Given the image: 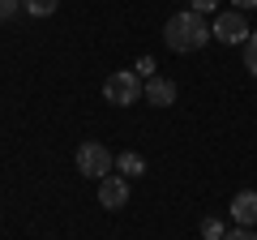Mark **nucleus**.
Returning <instances> with one entry per match:
<instances>
[{
    "mask_svg": "<svg viewBox=\"0 0 257 240\" xmlns=\"http://www.w3.org/2000/svg\"><path fill=\"white\" fill-rule=\"evenodd\" d=\"M142 90H146V82H142L133 69H120V73H111L107 82H103V99L116 103V107H133V103L142 99Z\"/></svg>",
    "mask_w": 257,
    "mask_h": 240,
    "instance_id": "f03ea898",
    "label": "nucleus"
},
{
    "mask_svg": "<svg viewBox=\"0 0 257 240\" xmlns=\"http://www.w3.org/2000/svg\"><path fill=\"white\" fill-rule=\"evenodd\" d=\"M99 206H107V210H124L128 206V180L124 176H103L99 180Z\"/></svg>",
    "mask_w": 257,
    "mask_h": 240,
    "instance_id": "39448f33",
    "label": "nucleus"
},
{
    "mask_svg": "<svg viewBox=\"0 0 257 240\" xmlns=\"http://www.w3.org/2000/svg\"><path fill=\"white\" fill-rule=\"evenodd\" d=\"M231 219L236 227H257V189H240L231 197Z\"/></svg>",
    "mask_w": 257,
    "mask_h": 240,
    "instance_id": "423d86ee",
    "label": "nucleus"
},
{
    "mask_svg": "<svg viewBox=\"0 0 257 240\" xmlns=\"http://www.w3.org/2000/svg\"><path fill=\"white\" fill-rule=\"evenodd\" d=\"M231 5H236L240 13H244V9H257V0H231Z\"/></svg>",
    "mask_w": 257,
    "mask_h": 240,
    "instance_id": "dca6fc26",
    "label": "nucleus"
},
{
    "mask_svg": "<svg viewBox=\"0 0 257 240\" xmlns=\"http://www.w3.org/2000/svg\"><path fill=\"white\" fill-rule=\"evenodd\" d=\"M142 94H146L150 107H172V103H176V82H167V77H150Z\"/></svg>",
    "mask_w": 257,
    "mask_h": 240,
    "instance_id": "0eeeda50",
    "label": "nucleus"
},
{
    "mask_svg": "<svg viewBox=\"0 0 257 240\" xmlns=\"http://www.w3.org/2000/svg\"><path fill=\"white\" fill-rule=\"evenodd\" d=\"M133 73H138L142 82H150V77H155V60H150V56H142L138 65H133Z\"/></svg>",
    "mask_w": 257,
    "mask_h": 240,
    "instance_id": "f8f14e48",
    "label": "nucleus"
},
{
    "mask_svg": "<svg viewBox=\"0 0 257 240\" xmlns=\"http://www.w3.org/2000/svg\"><path fill=\"white\" fill-rule=\"evenodd\" d=\"M244 69L257 77V30L248 35V43H244Z\"/></svg>",
    "mask_w": 257,
    "mask_h": 240,
    "instance_id": "9d476101",
    "label": "nucleus"
},
{
    "mask_svg": "<svg viewBox=\"0 0 257 240\" xmlns=\"http://www.w3.org/2000/svg\"><path fill=\"white\" fill-rule=\"evenodd\" d=\"M18 9H22V0H0V22H9Z\"/></svg>",
    "mask_w": 257,
    "mask_h": 240,
    "instance_id": "ddd939ff",
    "label": "nucleus"
},
{
    "mask_svg": "<svg viewBox=\"0 0 257 240\" xmlns=\"http://www.w3.org/2000/svg\"><path fill=\"white\" fill-rule=\"evenodd\" d=\"M248 18L240 9H227V13H214V39L219 43H227V47H236V43H248Z\"/></svg>",
    "mask_w": 257,
    "mask_h": 240,
    "instance_id": "20e7f679",
    "label": "nucleus"
},
{
    "mask_svg": "<svg viewBox=\"0 0 257 240\" xmlns=\"http://www.w3.org/2000/svg\"><path fill=\"white\" fill-rule=\"evenodd\" d=\"M56 5H60V0H22V9H26L30 18H52Z\"/></svg>",
    "mask_w": 257,
    "mask_h": 240,
    "instance_id": "1a4fd4ad",
    "label": "nucleus"
},
{
    "mask_svg": "<svg viewBox=\"0 0 257 240\" xmlns=\"http://www.w3.org/2000/svg\"><path fill=\"white\" fill-rule=\"evenodd\" d=\"M214 5H219V0H193V13H202V18H206V13H214Z\"/></svg>",
    "mask_w": 257,
    "mask_h": 240,
    "instance_id": "2eb2a0df",
    "label": "nucleus"
},
{
    "mask_svg": "<svg viewBox=\"0 0 257 240\" xmlns=\"http://www.w3.org/2000/svg\"><path fill=\"white\" fill-rule=\"evenodd\" d=\"M202 236H206V240H223L227 231H223V223H219V219H202Z\"/></svg>",
    "mask_w": 257,
    "mask_h": 240,
    "instance_id": "9b49d317",
    "label": "nucleus"
},
{
    "mask_svg": "<svg viewBox=\"0 0 257 240\" xmlns=\"http://www.w3.org/2000/svg\"><path fill=\"white\" fill-rule=\"evenodd\" d=\"M111 150L103 146V142H82L77 146V172L90 176V180H103V176H111Z\"/></svg>",
    "mask_w": 257,
    "mask_h": 240,
    "instance_id": "7ed1b4c3",
    "label": "nucleus"
},
{
    "mask_svg": "<svg viewBox=\"0 0 257 240\" xmlns=\"http://www.w3.org/2000/svg\"><path fill=\"white\" fill-rule=\"evenodd\" d=\"M223 240H257V236H253V227H236V231H227Z\"/></svg>",
    "mask_w": 257,
    "mask_h": 240,
    "instance_id": "4468645a",
    "label": "nucleus"
},
{
    "mask_svg": "<svg viewBox=\"0 0 257 240\" xmlns=\"http://www.w3.org/2000/svg\"><path fill=\"white\" fill-rule=\"evenodd\" d=\"M116 172L124 176V180H133V176H146V159H142L138 150H124V155H116Z\"/></svg>",
    "mask_w": 257,
    "mask_h": 240,
    "instance_id": "6e6552de",
    "label": "nucleus"
},
{
    "mask_svg": "<svg viewBox=\"0 0 257 240\" xmlns=\"http://www.w3.org/2000/svg\"><path fill=\"white\" fill-rule=\"evenodd\" d=\"M210 35H214V26L202 18V13H193V9L172 13V18H167V26H163V43L172 47L176 56H180V52H197V47H206V43H210Z\"/></svg>",
    "mask_w": 257,
    "mask_h": 240,
    "instance_id": "f257e3e1",
    "label": "nucleus"
}]
</instances>
